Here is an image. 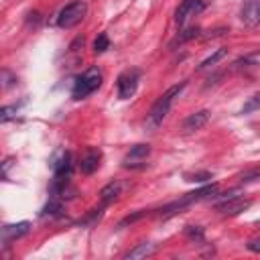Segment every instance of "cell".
<instances>
[{
	"mask_svg": "<svg viewBox=\"0 0 260 260\" xmlns=\"http://www.w3.org/2000/svg\"><path fill=\"white\" fill-rule=\"evenodd\" d=\"M185 85H187V81H181V83H177V85H171V87L152 104L150 112L146 114V128H150V130L158 128V124L167 118V114H169V110H171L175 98H179V93L185 89Z\"/></svg>",
	"mask_w": 260,
	"mask_h": 260,
	"instance_id": "cell-1",
	"label": "cell"
},
{
	"mask_svg": "<svg viewBox=\"0 0 260 260\" xmlns=\"http://www.w3.org/2000/svg\"><path fill=\"white\" fill-rule=\"evenodd\" d=\"M102 85V71L98 67H89L87 71H83L75 83H73V89H71V98L73 100H83L87 98L89 93H93L98 87Z\"/></svg>",
	"mask_w": 260,
	"mask_h": 260,
	"instance_id": "cell-2",
	"label": "cell"
},
{
	"mask_svg": "<svg viewBox=\"0 0 260 260\" xmlns=\"http://www.w3.org/2000/svg\"><path fill=\"white\" fill-rule=\"evenodd\" d=\"M215 193H217V185H215V183L205 185V187H201V189H195V191H189V193L181 195L177 201L165 205L158 213H160V215L175 213V211H179V209H183V207H187V205H191V203H195V201H201V199H205V197H213Z\"/></svg>",
	"mask_w": 260,
	"mask_h": 260,
	"instance_id": "cell-3",
	"label": "cell"
},
{
	"mask_svg": "<svg viewBox=\"0 0 260 260\" xmlns=\"http://www.w3.org/2000/svg\"><path fill=\"white\" fill-rule=\"evenodd\" d=\"M85 14H87V4L83 0H73L61 8L57 16V24L61 28H73L85 18Z\"/></svg>",
	"mask_w": 260,
	"mask_h": 260,
	"instance_id": "cell-4",
	"label": "cell"
},
{
	"mask_svg": "<svg viewBox=\"0 0 260 260\" xmlns=\"http://www.w3.org/2000/svg\"><path fill=\"white\" fill-rule=\"evenodd\" d=\"M205 6H207L205 0H183V2L177 6V10H175V22H177L179 26H183L191 16L203 12Z\"/></svg>",
	"mask_w": 260,
	"mask_h": 260,
	"instance_id": "cell-5",
	"label": "cell"
},
{
	"mask_svg": "<svg viewBox=\"0 0 260 260\" xmlns=\"http://www.w3.org/2000/svg\"><path fill=\"white\" fill-rule=\"evenodd\" d=\"M116 87H118V98H120V100H130V98L136 93V87H138V71H136V69L124 71V73L118 77Z\"/></svg>",
	"mask_w": 260,
	"mask_h": 260,
	"instance_id": "cell-6",
	"label": "cell"
},
{
	"mask_svg": "<svg viewBox=\"0 0 260 260\" xmlns=\"http://www.w3.org/2000/svg\"><path fill=\"white\" fill-rule=\"evenodd\" d=\"M252 201L250 199H244V197H238V195H230L225 197L223 201L215 203V209L221 213V215H238L246 209H250Z\"/></svg>",
	"mask_w": 260,
	"mask_h": 260,
	"instance_id": "cell-7",
	"label": "cell"
},
{
	"mask_svg": "<svg viewBox=\"0 0 260 260\" xmlns=\"http://www.w3.org/2000/svg\"><path fill=\"white\" fill-rule=\"evenodd\" d=\"M28 232H30V221L6 223V225H2V230H0V238H2V244H4V246H8L10 242H14V240H18V238L26 236Z\"/></svg>",
	"mask_w": 260,
	"mask_h": 260,
	"instance_id": "cell-8",
	"label": "cell"
},
{
	"mask_svg": "<svg viewBox=\"0 0 260 260\" xmlns=\"http://www.w3.org/2000/svg\"><path fill=\"white\" fill-rule=\"evenodd\" d=\"M240 18L246 26L260 24V0H244L240 8Z\"/></svg>",
	"mask_w": 260,
	"mask_h": 260,
	"instance_id": "cell-9",
	"label": "cell"
},
{
	"mask_svg": "<svg viewBox=\"0 0 260 260\" xmlns=\"http://www.w3.org/2000/svg\"><path fill=\"white\" fill-rule=\"evenodd\" d=\"M207 122H209V110H199V112L189 114V116L183 120L181 130H183L185 134H191V132L201 130V128H203Z\"/></svg>",
	"mask_w": 260,
	"mask_h": 260,
	"instance_id": "cell-10",
	"label": "cell"
},
{
	"mask_svg": "<svg viewBox=\"0 0 260 260\" xmlns=\"http://www.w3.org/2000/svg\"><path fill=\"white\" fill-rule=\"evenodd\" d=\"M100 160H102V150L100 148H87L79 158V171L83 175H91L98 171Z\"/></svg>",
	"mask_w": 260,
	"mask_h": 260,
	"instance_id": "cell-11",
	"label": "cell"
},
{
	"mask_svg": "<svg viewBox=\"0 0 260 260\" xmlns=\"http://www.w3.org/2000/svg\"><path fill=\"white\" fill-rule=\"evenodd\" d=\"M150 154V146L148 144H136L130 148V152L126 154L124 158V167L128 169H138V167H144V158Z\"/></svg>",
	"mask_w": 260,
	"mask_h": 260,
	"instance_id": "cell-12",
	"label": "cell"
},
{
	"mask_svg": "<svg viewBox=\"0 0 260 260\" xmlns=\"http://www.w3.org/2000/svg\"><path fill=\"white\" fill-rule=\"evenodd\" d=\"M51 169H53V175H57V177H69V173H71V154L67 150H61L53 158Z\"/></svg>",
	"mask_w": 260,
	"mask_h": 260,
	"instance_id": "cell-13",
	"label": "cell"
},
{
	"mask_svg": "<svg viewBox=\"0 0 260 260\" xmlns=\"http://www.w3.org/2000/svg\"><path fill=\"white\" fill-rule=\"evenodd\" d=\"M120 193H122V185H120L118 181L108 183V185L100 191V201H102V205H108V203H110V201H114Z\"/></svg>",
	"mask_w": 260,
	"mask_h": 260,
	"instance_id": "cell-14",
	"label": "cell"
},
{
	"mask_svg": "<svg viewBox=\"0 0 260 260\" xmlns=\"http://www.w3.org/2000/svg\"><path fill=\"white\" fill-rule=\"evenodd\" d=\"M248 67H260V49L254 53H248L244 57H240L234 63V69H248Z\"/></svg>",
	"mask_w": 260,
	"mask_h": 260,
	"instance_id": "cell-15",
	"label": "cell"
},
{
	"mask_svg": "<svg viewBox=\"0 0 260 260\" xmlns=\"http://www.w3.org/2000/svg\"><path fill=\"white\" fill-rule=\"evenodd\" d=\"M225 55H228V49H225V47H219V49H217V51H213V53H211V55H209L207 59H203V61H201V63L197 65V69H199V71L211 69V67H213V65H215L217 61H221V59H223Z\"/></svg>",
	"mask_w": 260,
	"mask_h": 260,
	"instance_id": "cell-16",
	"label": "cell"
},
{
	"mask_svg": "<svg viewBox=\"0 0 260 260\" xmlns=\"http://www.w3.org/2000/svg\"><path fill=\"white\" fill-rule=\"evenodd\" d=\"M154 252V246L150 244V242H142V244H138L136 248H132L124 258L126 260H136V258H144V256H148V254H152Z\"/></svg>",
	"mask_w": 260,
	"mask_h": 260,
	"instance_id": "cell-17",
	"label": "cell"
},
{
	"mask_svg": "<svg viewBox=\"0 0 260 260\" xmlns=\"http://www.w3.org/2000/svg\"><path fill=\"white\" fill-rule=\"evenodd\" d=\"M61 211H63V203H61L57 197H51V199L47 201V205L43 207L41 215H43V217H47V215H49V217H55V215H59Z\"/></svg>",
	"mask_w": 260,
	"mask_h": 260,
	"instance_id": "cell-18",
	"label": "cell"
},
{
	"mask_svg": "<svg viewBox=\"0 0 260 260\" xmlns=\"http://www.w3.org/2000/svg\"><path fill=\"white\" fill-rule=\"evenodd\" d=\"M256 110H260V91H256L250 98H246V102L242 106V114H252Z\"/></svg>",
	"mask_w": 260,
	"mask_h": 260,
	"instance_id": "cell-19",
	"label": "cell"
},
{
	"mask_svg": "<svg viewBox=\"0 0 260 260\" xmlns=\"http://www.w3.org/2000/svg\"><path fill=\"white\" fill-rule=\"evenodd\" d=\"M106 49H110V39L106 32H100L93 41V53H104Z\"/></svg>",
	"mask_w": 260,
	"mask_h": 260,
	"instance_id": "cell-20",
	"label": "cell"
},
{
	"mask_svg": "<svg viewBox=\"0 0 260 260\" xmlns=\"http://www.w3.org/2000/svg\"><path fill=\"white\" fill-rule=\"evenodd\" d=\"M185 236L191 242H201L203 240V228L201 225H187L185 228Z\"/></svg>",
	"mask_w": 260,
	"mask_h": 260,
	"instance_id": "cell-21",
	"label": "cell"
},
{
	"mask_svg": "<svg viewBox=\"0 0 260 260\" xmlns=\"http://www.w3.org/2000/svg\"><path fill=\"white\" fill-rule=\"evenodd\" d=\"M195 37H199V26H189V28H185L183 32H179V37H177L175 43H185V41H191V39H195Z\"/></svg>",
	"mask_w": 260,
	"mask_h": 260,
	"instance_id": "cell-22",
	"label": "cell"
},
{
	"mask_svg": "<svg viewBox=\"0 0 260 260\" xmlns=\"http://www.w3.org/2000/svg\"><path fill=\"white\" fill-rule=\"evenodd\" d=\"M211 179V173L203 171V173H193V175H185V181H191V183H203V181H209Z\"/></svg>",
	"mask_w": 260,
	"mask_h": 260,
	"instance_id": "cell-23",
	"label": "cell"
},
{
	"mask_svg": "<svg viewBox=\"0 0 260 260\" xmlns=\"http://www.w3.org/2000/svg\"><path fill=\"white\" fill-rule=\"evenodd\" d=\"M14 114H16V106H2V110H0V120H2V122H8Z\"/></svg>",
	"mask_w": 260,
	"mask_h": 260,
	"instance_id": "cell-24",
	"label": "cell"
},
{
	"mask_svg": "<svg viewBox=\"0 0 260 260\" xmlns=\"http://www.w3.org/2000/svg\"><path fill=\"white\" fill-rule=\"evenodd\" d=\"M246 248H248L250 252H256V254H260V238H254V240H250V242L246 244Z\"/></svg>",
	"mask_w": 260,
	"mask_h": 260,
	"instance_id": "cell-25",
	"label": "cell"
},
{
	"mask_svg": "<svg viewBox=\"0 0 260 260\" xmlns=\"http://www.w3.org/2000/svg\"><path fill=\"white\" fill-rule=\"evenodd\" d=\"M254 175H260V169H258V171H252V173H246V179H248V177H254Z\"/></svg>",
	"mask_w": 260,
	"mask_h": 260,
	"instance_id": "cell-26",
	"label": "cell"
}]
</instances>
